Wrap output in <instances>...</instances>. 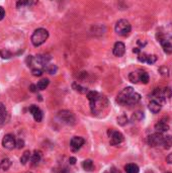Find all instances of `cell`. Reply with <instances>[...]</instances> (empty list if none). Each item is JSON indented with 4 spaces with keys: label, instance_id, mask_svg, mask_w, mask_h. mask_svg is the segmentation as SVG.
I'll list each match as a JSON object with an SVG mask.
<instances>
[{
    "label": "cell",
    "instance_id": "22",
    "mask_svg": "<svg viewBox=\"0 0 172 173\" xmlns=\"http://www.w3.org/2000/svg\"><path fill=\"white\" fill-rule=\"evenodd\" d=\"M49 83H50L49 79L44 78L38 82V84H36V88H38V90H45L48 87V85H49Z\"/></svg>",
    "mask_w": 172,
    "mask_h": 173
},
{
    "label": "cell",
    "instance_id": "43",
    "mask_svg": "<svg viewBox=\"0 0 172 173\" xmlns=\"http://www.w3.org/2000/svg\"><path fill=\"white\" fill-rule=\"evenodd\" d=\"M167 43L169 44V45L172 47V36H170V38H168V39H167Z\"/></svg>",
    "mask_w": 172,
    "mask_h": 173
},
{
    "label": "cell",
    "instance_id": "35",
    "mask_svg": "<svg viewBox=\"0 0 172 173\" xmlns=\"http://www.w3.org/2000/svg\"><path fill=\"white\" fill-rule=\"evenodd\" d=\"M23 147H24V141H23V140H21V139L17 140V141H16V148L17 149H21V148H23Z\"/></svg>",
    "mask_w": 172,
    "mask_h": 173
},
{
    "label": "cell",
    "instance_id": "18",
    "mask_svg": "<svg viewBox=\"0 0 172 173\" xmlns=\"http://www.w3.org/2000/svg\"><path fill=\"white\" fill-rule=\"evenodd\" d=\"M7 117V110L6 108L2 103H0V124H2L6 120Z\"/></svg>",
    "mask_w": 172,
    "mask_h": 173
},
{
    "label": "cell",
    "instance_id": "38",
    "mask_svg": "<svg viewBox=\"0 0 172 173\" xmlns=\"http://www.w3.org/2000/svg\"><path fill=\"white\" fill-rule=\"evenodd\" d=\"M24 5H27V1H18L16 3V7H17V8H20V7H23Z\"/></svg>",
    "mask_w": 172,
    "mask_h": 173
},
{
    "label": "cell",
    "instance_id": "25",
    "mask_svg": "<svg viewBox=\"0 0 172 173\" xmlns=\"http://www.w3.org/2000/svg\"><path fill=\"white\" fill-rule=\"evenodd\" d=\"M11 166V161H10L8 158H5V159H3L1 161V163H0V167H1L3 170H8Z\"/></svg>",
    "mask_w": 172,
    "mask_h": 173
},
{
    "label": "cell",
    "instance_id": "37",
    "mask_svg": "<svg viewBox=\"0 0 172 173\" xmlns=\"http://www.w3.org/2000/svg\"><path fill=\"white\" fill-rule=\"evenodd\" d=\"M5 16V10L2 6H0V20H2Z\"/></svg>",
    "mask_w": 172,
    "mask_h": 173
},
{
    "label": "cell",
    "instance_id": "33",
    "mask_svg": "<svg viewBox=\"0 0 172 173\" xmlns=\"http://www.w3.org/2000/svg\"><path fill=\"white\" fill-rule=\"evenodd\" d=\"M31 73H32V75H34V76L40 77V76H42V74H43V70L42 69L35 68V69L31 70Z\"/></svg>",
    "mask_w": 172,
    "mask_h": 173
},
{
    "label": "cell",
    "instance_id": "39",
    "mask_svg": "<svg viewBox=\"0 0 172 173\" xmlns=\"http://www.w3.org/2000/svg\"><path fill=\"white\" fill-rule=\"evenodd\" d=\"M30 90L31 91V92H36V91H38V88H36V85H35V84H31Z\"/></svg>",
    "mask_w": 172,
    "mask_h": 173
},
{
    "label": "cell",
    "instance_id": "16",
    "mask_svg": "<svg viewBox=\"0 0 172 173\" xmlns=\"http://www.w3.org/2000/svg\"><path fill=\"white\" fill-rule=\"evenodd\" d=\"M72 87H73V89H74V90L76 91V92H78V93H80V94H86V93L89 92L87 88L81 86L80 84L76 83V82H74V83L72 84Z\"/></svg>",
    "mask_w": 172,
    "mask_h": 173
},
{
    "label": "cell",
    "instance_id": "9",
    "mask_svg": "<svg viewBox=\"0 0 172 173\" xmlns=\"http://www.w3.org/2000/svg\"><path fill=\"white\" fill-rule=\"evenodd\" d=\"M126 53V46L122 42H118L113 46V55L116 57H122Z\"/></svg>",
    "mask_w": 172,
    "mask_h": 173
},
{
    "label": "cell",
    "instance_id": "30",
    "mask_svg": "<svg viewBox=\"0 0 172 173\" xmlns=\"http://www.w3.org/2000/svg\"><path fill=\"white\" fill-rule=\"evenodd\" d=\"M162 94L164 98H170L172 96V89L170 87H165L162 89Z\"/></svg>",
    "mask_w": 172,
    "mask_h": 173
},
{
    "label": "cell",
    "instance_id": "31",
    "mask_svg": "<svg viewBox=\"0 0 172 173\" xmlns=\"http://www.w3.org/2000/svg\"><path fill=\"white\" fill-rule=\"evenodd\" d=\"M156 61H157V56H156V55H148L147 61H146V63L152 65V64H154Z\"/></svg>",
    "mask_w": 172,
    "mask_h": 173
},
{
    "label": "cell",
    "instance_id": "1",
    "mask_svg": "<svg viewBox=\"0 0 172 173\" xmlns=\"http://www.w3.org/2000/svg\"><path fill=\"white\" fill-rule=\"evenodd\" d=\"M49 38V32L45 28H38L34 32L31 36V43L35 47H40L43 45Z\"/></svg>",
    "mask_w": 172,
    "mask_h": 173
},
{
    "label": "cell",
    "instance_id": "42",
    "mask_svg": "<svg viewBox=\"0 0 172 173\" xmlns=\"http://www.w3.org/2000/svg\"><path fill=\"white\" fill-rule=\"evenodd\" d=\"M133 52L135 53V54H140L141 53V50L140 49H139V48H134V49H133Z\"/></svg>",
    "mask_w": 172,
    "mask_h": 173
},
{
    "label": "cell",
    "instance_id": "10",
    "mask_svg": "<svg viewBox=\"0 0 172 173\" xmlns=\"http://www.w3.org/2000/svg\"><path fill=\"white\" fill-rule=\"evenodd\" d=\"M30 112L32 115V116H34V119H35L36 121H38V123L42 121V120H43V112L40 109V108H38L36 105H31Z\"/></svg>",
    "mask_w": 172,
    "mask_h": 173
},
{
    "label": "cell",
    "instance_id": "45",
    "mask_svg": "<svg viewBox=\"0 0 172 173\" xmlns=\"http://www.w3.org/2000/svg\"><path fill=\"white\" fill-rule=\"evenodd\" d=\"M165 173H172V172H165Z\"/></svg>",
    "mask_w": 172,
    "mask_h": 173
},
{
    "label": "cell",
    "instance_id": "8",
    "mask_svg": "<svg viewBox=\"0 0 172 173\" xmlns=\"http://www.w3.org/2000/svg\"><path fill=\"white\" fill-rule=\"evenodd\" d=\"M84 143H85V140L82 137H73L70 142V145L73 151H78L84 145Z\"/></svg>",
    "mask_w": 172,
    "mask_h": 173
},
{
    "label": "cell",
    "instance_id": "19",
    "mask_svg": "<svg viewBox=\"0 0 172 173\" xmlns=\"http://www.w3.org/2000/svg\"><path fill=\"white\" fill-rule=\"evenodd\" d=\"M82 167L84 170H86V171H92L93 170V167H94V165H93V161L91 160V159H87V160H84L83 161V163H82Z\"/></svg>",
    "mask_w": 172,
    "mask_h": 173
},
{
    "label": "cell",
    "instance_id": "7",
    "mask_svg": "<svg viewBox=\"0 0 172 173\" xmlns=\"http://www.w3.org/2000/svg\"><path fill=\"white\" fill-rule=\"evenodd\" d=\"M163 139H164V137H163L162 134H160V133H155V134H152V135L149 136L147 142H148L149 146H151V147H157V146H159V145H162Z\"/></svg>",
    "mask_w": 172,
    "mask_h": 173
},
{
    "label": "cell",
    "instance_id": "26",
    "mask_svg": "<svg viewBox=\"0 0 172 173\" xmlns=\"http://www.w3.org/2000/svg\"><path fill=\"white\" fill-rule=\"evenodd\" d=\"M140 81L144 84H147L149 82V74L146 71L140 70Z\"/></svg>",
    "mask_w": 172,
    "mask_h": 173
},
{
    "label": "cell",
    "instance_id": "5",
    "mask_svg": "<svg viewBox=\"0 0 172 173\" xmlns=\"http://www.w3.org/2000/svg\"><path fill=\"white\" fill-rule=\"evenodd\" d=\"M108 136L111 138V144L112 146H118L120 143L124 142V136L122 133H120L118 131L115 130H109L108 131Z\"/></svg>",
    "mask_w": 172,
    "mask_h": 173
},
{
    "label": "cell",
    "instance_id": "3",
    "mask_svg": "<svg viewBox=\"0 0 172 173\" xmlns=\"http://www.w3.org/2000/svg\"><path fill=\"white\" fill-rule=\"evenodd\" d=\"M58 119H59L62 123L65 124H68V126H74L76 124V119L74 113H72L69 110H61V112H58Z\"/></svg>",
    "mask_w": 172,
    "mask_h": 173
},
{
    "label": "cell",
    "instance_id": "11",
    "mask_svg": "<svg viewBox=\"0 0 172 173\" xmlns=\"http://www.w3.org/2000/svg\"><path fill=\"white\" fill-rule=\"evenodd\" d=\"M141 100V95L137 93V92H132L129 97L127 99V102H126V105H134V104H137L139 101Z\"/></svg>",
    "mask_w": 172,
    "mask_h": 173
},
{
    "label": "cell",
    "instance_id": "20",
    "mask_svg": "<svg viewBox=\"0 0 172 173\" xmlns=\"http://www.w3.org/2000/svg\"><path fill=\"white\" fill-rule=\"evenodd\" d=\"M44 70H45L47 73H49V74L54 75V74H56V73H57L58 67L56 65H54V64H48V65L45 66V67H44Z\"/></svg>",
    "mask_w": 172,
    "mask_h": 173
},
{
    "label": "cell",
    "instance_id": "23",
    "mask_svg": "<svg viewBox=\"0 0 172 173\" xmlns=\"http://www.w3.org/2000/svg\"><path fill=\"white\" fill-rule=\"evenodd\" d=\"M162 145L164 147V149H170L172 147V136H166V137H164Z\"/></svg>",
    "mask_w": 172,
    "mask_h": 173
},
{
    "label": "cell",
    "instance_id": "21",
    "mask_svg": "<svg viewBox=\"0 0 172 173\" xmlns=\"http://www.w3.org/2000/svg\"><path fill=\"white\" fill-rule=\"evenodd\" d=\"M129 79L132 83H138L140 81V70L139 71L131 72L129 75Z\"/></svg>",
    "mask_w": 172,
    "mask_h": 173
},
{
    "label": "cell",
    "instance_id": "2",
    "mask_svg": "<svg viewBox=\"0 0 172 173\" xmlns=\"http://www.w3.org/2000/svg\"><path fill=\"white\" fill-rule=\"evenodd\" d=\"M115 32L120 36H128L131 32V23L127 19H120L115 24Z\"/></svg>",
    "mask_w": 172,
    "mask_h": 173
},
{
    "label": "cell",
    "instance_id": "46",
    "mask_svg": "<svg viewBox=\"0 0 172 173\" xmlns=\"http://www.w3.org/2000/svg\"><path fill=\"white\" fill-rule=\"evenodd\" d=\"M27 173H31V172H27Z\"/></svg>",
    "mask_w": 172,
    "mask_h": 173
},
{
    "label": "cell",
    "instance_id": "24",
    "mask_svg": "<svg viewBox=\"0 0 172 173\" xmlns=\"http://www.w3.org/2000/svg\"><path fill=\"white\" fill-rule=\"evenodd\" d=\"M31 156V153L30 152V151H25V152L23 154V156L20 157V163L23 165H25L28 161H30Z\"/></svg>",
    "mask_w": 172,
    "mask_h": 173
},
{
    "label": "cell",
    "instance_id": "14",
    "mask_svg": "<svg viewBox=\"0 0 172 173\" xmlns=\"http://www.w3.org/2000/svg\"><path fill=\"white\" fill-rule=\"evenodd\" d=\"M161 108H162V104H160L159 102H157L155 100H151L149 102V109L153 113H158L161 110Z\"/></svg>",
    "mask_w": 172,
    "mask_h": 173
},
{
    "label": "cell",
    "instance_id": "34",
    "mask_svg": "<svg viewBox=\"0 0 172 173\" xmlns=\"http://www.w3.org/2000/svg\"><path fill=\"white\" fill-rule=\"evenodd\" d=\"M159 71H160V73L163 76H167L168 75V68L166 67V66H162V67H160Z\"/></svg>",
    "mask_w": 172,
    "mask_h": 173
},
{
    "label": "cell",
    "instance_id": "32",
    "mask_svg": "<svg viewBox=\"0 0 172 173\" xmlns=\"http://www.w3.org/2000/svg\"><path fill=\"white\" fill-rule=\"evenodd\" d=\"M147 57H148V55L147 54H145V53H140L138 55V60L142 62V63H145L146 61H147Z\"/></svg>",
    "mask_w": 172,
    "mask_h": 173
},
{
    "label": "cell",
    "instance_id": "41",
    "mask_svg": "<svg viewBox=\"0 0 172 173\" xmlns=\"http://www.w3.org/2000/svg\"><path fill=\"white\" fill-rule=\"evenodd\" d=\"M166 161L168 162V163L172 164V153H171V154H169V155L167 156V158H166Z\"/></svg>",
    "mask_w": 172,
    "mask_h": 173
},
{
    "label": "cell",
    "instance_id": "36",
    "mask_svg": "<svg viewBox=\"0 0 172 173\" xmlns=\"http://www.w3.org/2000/svg\"><path fill=\"white\" fill-rule=\"evenodd\" d=\"M32 61H34V57H32V56H27V60H25V62H27V64L28 67H31V66Z\"/></svg>",
    "mask_w": 172,
    "mask_h": 173
},
{
    "label": "cell",
    "instance_id": "4",
    "mask_svg": "<svg viewBox=\"0 0 172 173\" xmlns=\"http://www.w3.org/2000/svg\"><path fill=\"white\" fill-rule=\"evenodd\" d=\"M132 92H134L133 87H126V88H124V89L119 93L118 97H116V102H118V103L120 104V105H126L127 99H128L129 95Z\"/></svg>",
    "mask_w": 172,
    "mask_h": 173
},
{
    "label": "cell",
    "instance_id": "12",
    "mask_svg": "<svg viewBox=\"0 0 172 173\" xmlns=\"http://www.w3.org/2000/svg\"><path fill=\"white\" fill-rule=\"evenodd\" d=\"M50 60H51L50 55H38L35 59V61L36 62V63L44 66V67H45L46 65L49 64Z\"/></svg>",
    "mask_w": 172,
    "mask_h": 173
},
{
    "label": "cell",
    "instance_id": "6",
    "mask_svg": "<svg viewBox=\"0 0 172 173\" xmlns=\"http://www.w3.org/2000/svg\"><path fill=\"white\" fill-rule=\"evenodd\" d=\"M2 146L7 150H13L16 147V140L12 135H5L2 139Z\"/></svg>",
    "mask_w": 172,
    "mask_h": 173
},
{
    "label": "cell",
    "instance_id": "29",
    "mask_svg": "<svg viewBox=\"0 0 172 173\" xmlns=\"http://www.w3.org/2000/svg\"><path fill=\"white\" fill-rule=\"evenodd\" d=\"M129 123V120H128V116H119L118 117V124H120V126H122V127H124V126H126V124Z\"/></svg>",
    "mask_w": 172,
    "mask_h": 173
},
{
    "label": "cell",
    "instance_id": "44",
    "mask_svg": "<svg viewBox=\"0 0 172 173\" xmlns=\"http://www.w3.org/2000/svg\"><path fill=\"white\" fill-rule=\"evenodd\" d=\"M113 172V170H107V171H105L104 173H112Z\"/></svg>",
    "mask_w": 172,
    "mask_h": 173
},
{
    "label": "cell",
    "instance_id": "15",
    "mask_svg": "<svg viewBox=\"0 0 172 173\" xmlns=\"http://www.w3.org/2000/svg\"><path fill=\"white\" fill-rule=\"evenodd\" d=\"M41 159H42V152H41V151L36 150L35 152L31 154V164L32 165H36L40 161H41Z\"/></svg>",
    "mask_w": 172,
    "mask_h": 173
},
{
    "label": "cell",
    "instance_id": "28",
    "mask_svg": "<svg viewBox=\"0 0 172 173\" xmlns=\"http://www.w3.org/2000/svg\"><path fill=\"white\" fill-rule=\"evenodd\" d=\"M0 56L2 59H9L12 57V53L7 49H2L0 50Z\"/></svg>",
    "mask_w": 172,
    "mask_h": 173
},
{
    "label": "cell",
    "instance_id": "27",
    "mask_svg": "<svg viewBox=\"0 0 172 173\" xmlns=\"http://www.w3.org/2000/svg\"><path fill=\"white\" fill-rule=\"evenodd\" d=\"M144 119V113L142 112H134V115L132 116V120L133 121H140Z\"/></svg>",
    "mask_w": 172,
    "mask_h": 173
},
{
    "label": "cell",
    "instance_id": "13",
    "mask_svg": "<svg viewBox=\"0 0 172 173\" xmlns=\"http://www.w3.org/2000/svg\"><path fill=\"white\" fill-rule=\"evenodd\" d=\"M155 130L157 131V133L162 134V133H164V132H167L168 130H169V126H168V124L166 123V121L160 120L155 124Z\"/></svg>",
    "mask_w": 172,
    "mask_h": 173
},
{
    "label": "cell",
    "instance_id": "17",
    "mask_svg": "<svg viewBox=\"0 0 172 173\" xmlns=\"http://www.w3.org/2000/svg\"><path fill=\"white\" fill-rule=\"evenodd\" d=\"M125 170L127 173H139V166L137 164H134V163H130V164H127L125 166Z\"/></svg>",
    "mask_w": 172,
    "mask_h": 173
},
{
    "label": "cell",
    "instance_id": "40",
    "mask_svg": "<svg viewBox=\"0 0 172 173\" xmlns=\"http://www.w3.org/2000/svg\"><path fill=\"white\" fill-rule=\"evenodd\" d=\"M69 163L72 164V165H74L76 163V158L75 157H70V158H69Z\"/></svg>",
    "mask_w": 172,
    "mask_h": 173
}]
</instances>
